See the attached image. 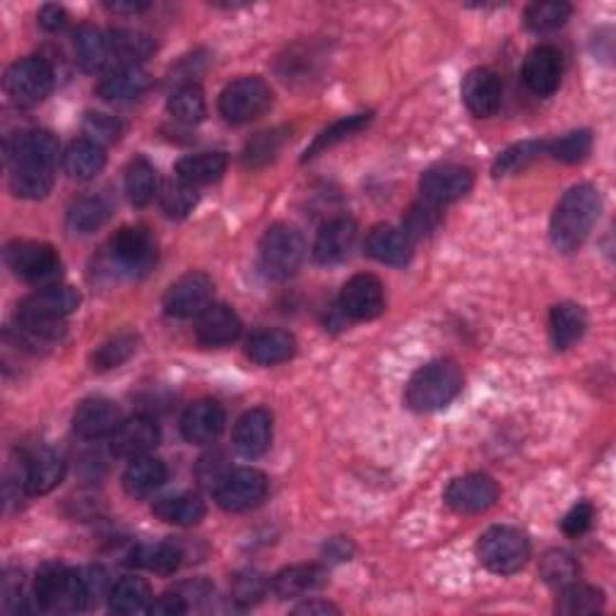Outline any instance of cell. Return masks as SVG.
<instances>
[{
	"mask_svg": "<svg viewBox=\"0 0 616 616\" xmlns=\"http://www.w3.org/2000/svg\"><path fill=\"white\" fill-rule=\"evenodd\" d=\"M359 237V227L352 217H336L318 231L314 243V261L320 265H338L350 258Z\"/></svg>",
	"mask_w": 616,
	"mask_h": 616,
	"instance_id": "44dd1931",
	"label": "cell"
},
{
	"mask_svg": "<svg viewBox=\"0 0 616 616\" xmlns=\"http://www.w3.org/2000/svg\"><path fill=\"white\" fill-rule=\"evenodd\" d=\"M80 294L66 285H51L36 289L18 306V326L38 340H56L63 332V318L77 311Z\"/></svg>",
	"mask_w": 616,
	"mask_h": 616,
	"instance_id": "3957f363",
	"label": "cell"
},
{
	"mask_svg": "<svg viewBox=\"0 0 616 616\" xmlns=\"http://www.w3.org/2000/svg\"><path fill=\"white\" fill-rule=\"evenodd\" d=\"M227 154L224 152H200L190 154L176 162V178L188 186H208L220 182L227 172Z\"/></svg>",
	"mask_w": 616,
	"mask_h": 616,
	"instance_id": "836d02e7",
	"label": "cell"
},
{
	"mask_svg": "<svg viewBox=\"0 0 616 616\" xmlns=\"http://www.w3.org/2000/svg\"><path fill=\"white\" fill-rule=\"evenodd\" d=\"M105 8L116 12V15H138V12L150 10V3H145V0H107Z\"/></svg>",
	"mask_w": 616,
	"mask_h": 616,
	"instance_id": "680465c9",
	"label": "cell"
},
{
	"mask_svg": "<svg viewBox=\"0 0 616 616\" xmlns=\"http://www.w3.org/2000/svg\"><path fill=\"white\" fill-rule=\"evenodd\" d=\"M152 513L162 522L178 525V528H190V525H198L205 518L208 508H205V501L196 494H176L154 501Z\"/></svg>",
	"mask_w": 616,
	"mask_h": 616,
	"instance_id": "d590c367",
	"label": "cell"
},
{
	"mask_svg": "<svg viewBox=\"0 0 616 616\" xmlns=\"http://www.w3.org/2000/svg\"><path fill=\"white\" fill-rule=\"evenodd\" d=\"M602 607H605V593L593 585H581L578 581L561 590V597L557 605L561 614H569V616L597 614Z\"/></svg>",
	"mask_w": 616,
	"mask_h": 616,
	"instance_id": "f6af8a7d",
	"label": "cell"
},
{
	"mask_svg": "<svg viewBox=\"0 0 616 616\" xmlns=\"http://www.w3.org/2000/svg\"><path fill=\"white\" fill-rule=\"evenodd\" d=\"M125 193L135 208H145L157 196V169L145 157H135L125 166Z\"/></svg>",
	"mask_w": 616,
	"mask_h": 616,
	"instance_id": "74e56055",
	"label": "cell"
},
{
	"mask_svg": "<svg viewBox=\"0 0 616 616\" xmlns=\"http://www.w3.org/2000/svg\"><path fill=\"white\" fill-rule=\"evenodd\" d=\"M6 265L24 282H48L58 275L61 258L42 241H12L6 246Z\"/></svg>",
	"mask_w": 616,
	"mask_h": 616,
	"instance_id": "7c38bea8",
	"label": "cell"
},
{
	"mask_svg": "<svg viewBox=\"0 0 616 616\" xmlns=\"http://www.w3.org/2000/svg\"><path fill=\"white\" fill-rule=\"evenodd\" d=\"M462 101L477 119H492L504 105V82L490 68H474L462 80Z\"/></svg>",
	"mask_w": 616,
	"mask_h": 616,
	"instance_id": "d6986e66",
	"label": "cell"
},
{
	"mask_svg": "<svg viewBox=\"0 0 616 616\" xmlns=\"http://www.w3.org/2000/svg\"><path fill=\"white\" fill-rule=\"evenodd\" d=\"M109 42H111V56L119 58L121 66H140V61L152 56L154 51V42L150 38V34L140 30L119 28L109 34Z\"/></svg>",
	"mask_w": 616,
	"mask_h": 616,
	"instance_id": "f35d334b",
	"label": "cell"
},
{
	"mask_svg": "<svg viewBox=\"0 0 616 616\" xmlns=\"http://www.w3.org/2000/svg\"><path fill=\"white\" fill-rule=\"evenodd\" d=\"M160 205L166 217L184 220L198 205V190L196 186H188L184 182H169L160 190Z\"/></svg>",
	"mask_w": 616,
	"mask_h": 616,
	"instance_id": "c3c4849f",
	"label": "cell"
},
{
	"mask_svg": "<svg viewBox=\"0 0 616 616\" xmlns=\"http://www.w3.org/2000/svg\"><path fill=\"white\" fill-rule=\"evenodd\" d=\"M131 566L147 569L160 575H172L184 563V549L176 542H160V544H143L131 551Z\"/></svg>",
	"mask_w": 616,
	"mask_h": 616,
	"instance_id": "8d00e7d4",
	"label": "cell"
},
{
	"mask_svg": "<svg viewBox=\"0 0 616 616\" xmlns=\"http://www.w3.org/2000/svg\"><path fill=\"white\" fill-rule=\"evenodd\" d=\"M364 251L369 258H374L383 265L403 267L413 261L415 243L405 237L403 229H395L391 224H378L369 231Z\"/></svg>",
	"mask_w": 616,
	"mask_h": 616,
	"instance_id": "484cf974",
	"label": "cell"
},
{
	"mask_svg": "<svg viewBox=\"0 0 616 616\" xmlns=\"http://www.w3.org/2000/svg\"><path fill=\"white\" fill-rule=\"evenodd\" d=\"M162 439L157 421L145 415H135L131 419H123L121 427L109 436V451L116 458L135 460L150 455V451L157 448Z\"/></svg>",
	"mask_w": 616,
	"mask_h": 616,
	"instance_id": "e0dca14e",
	"label": "cell"
},
{
	"mask_svg": "<svg viewBox=\"0 0 616 616\" xmlns=\"http://www.w3.org/2000/svg\"><path fill=\"white\" fill-rule=\"evenodd\" d=\"M123 415L116 403L107 397H89L77 405L73 415V431L85 441L107 439L116 429L121 427Z\"/></svg>",
	"mask_w": 616,
	"mask_h": 616,
	"instance_id": "ffe728a7",
	"label": "cell"
},
{
	"mask_svg": "<svg viewBox=\"0 0 616 616\" xmlns=\"http://www.w3.org/2000/svg\"><path fill=\"white\" fill-rule=\"evenodd\" d=\"M573 8L566 0H537L525 10V28L535 34L554 32L569 22Z\"/></svg>",
	"mask_w": 616,
	"mask_h": 616,
	"instance_id": "60d3db41",
	"label": "cell"
},
{
	"mask_svg": "<svg viewBox=\"0 0 616 616\" xmlns=\"http://www.w3.org/2000/svg\"><path fill=\"white\" fill-rule=\"evenodd\" d=\"M267 496V477L255 468H237L224 472L215 484L217 506L227 513L255 508Z\"/></svg>",
	"mask_w": 616,
	"mask_h": 616,
	"instance_id": "8fae6325",
	"label": "cell"
},
{
	"mask_svg": "<svg viewBox=\"0 0 616 616\" xmlns=\"http://www.w3.org/2000/svg\"><path fill=\"white\" fill-rule=\"evenodd\" d=\"M63 477H66V460L51 448H38L24 462L22 486L30 496H44L54 492Z\"/></svg>",
	"mask_w": 616,
	"mask_h": 616,
	"instance_id": "cb8c5ba5",
	"label": "cell"
},
{
	"mask_svg": "<svg viewBox=\"0 0 616 616\" xmlns=\"http://www.w3.org/2000/svg\"><path fill=\"white\" fill-rule=\"evenodd\" d=\"M169 480V470H166L164 460L143 455L131 460V465L123 472V490L131 498H147L157 490H162L164 482Z\"/></svg>",
	"mask_w": 616,
	"mask_h": 616,
	"instance_id": "f546056e",
	"label": "cell"
},
{
	"mask_svg": "<svg viewBox=\"0 0 616 616\" xmlns=\"http://www.w3.org/2000/svg\"><path fill=\"white\" fill-rule=\"evenodd\" d=\"M73 51L75 61L85 73H99L107 68L111 58V42L109 36L92 24H82L73 36Z\"/></svg>",
	"mask_w": 616,
	"mask_h": 616,
	"instance_id": "d6a6232c",
	"label": "cell"
},
{
	"mask_svg": "<svg viewBox=\"0 0 616 616\" xmlns=\"http://www.w3.org/2000/svg\"><path fill=\"white\" fill-rule=\"evenodd\" d=\"M270 581L258 571H241L231 578L229 593L239 607H253L267 595Z\"/></svg>",
	"mask_w": 616,
	"mask_h": 616,
	"instance_id": "f907efd6",
	"label": "cell"
},
{
	"mask_svg": "<svg viewBox=\"0 0 616 616\" xmlns=\"http://www.w3.org/2000/svg\"><path fill=\"white\" fill-rule=\"evenodd\" d=\"M595 520V508L587 504V501H581V504H575L566 516L561 520V528L569 537H578L590 530V525Z\"/></svg>",
	"mask_w": 616,
	"mask_h": 616,
	"instance_id": "11a10c76",
	"label": "cell"
},
{
	"mask_svg": "<svg viewBox=\"0 0 616 616\" xmlns=\"http://www.w3.org/2000/svg\"><path fill=\"white\" fill-rule=\"evenodd\" d=\"M111 217V205L105 198H80L70 205L68 210V229L75 234H92V231L101 229Z\"/></svg>",
	"mask_w": 616,
	"mask_h": 616,
	"instance_id": "ab89813d",
	"label": "cell"
},
{
	"mask_svg": "<svg viewBox=\"0 0 616 616\" xmlns=\"http://www.w3.org/2000/svg\"><path fill=\"white\" fill-rule=\"evenodd\" d=\"M241 318L227 304H210L198 316L196 338L205 346H227L241 336Z\"/></svg>",
	"mask_w": 616,
	"mask_h": 616,
	"instance_id": "d4e9b609",
	"label": "cell"
},
{
	"mask_svg": "<svg viewBox=\"0 0 616 616\" xmlns=\"http://www.w3.org/2000/svg\"><path fill=\"white\" fill-rule=\"evenodd\" d=\"M439 222H441V217H439V212H436L433 205L419 202L407 210L405 220H403V231H405V237L415 243L419 239L431 237L436 227H439Z\"/></svg>",
	"mask_w": 616,
	"mask_h": 616,
	"instance_id": "816d5d0a",
	"label": "cell"
},
{
	"mask_svg": "<svg viewBox=\"0 0 616 616\" xmlns=\"http://www.w3.org/2000/svg\"><path fill=\"white\" fill-rule=\"evenodd\" d=\"M36 20H38V24H42L46 32H58V30H63L68 24V12L63 10L61 6L48 3V6H44L42 10L36 12Z\"/></svg>",
	"mask_w": 616,
	"mask_h": 616,
	"instance_id": "6f0895ef",
	"label": "cell"
},
{
	"mask_svg": "<svg viewBox=\"0 0 616 616\" xmlns=\"http://www.w3.org/2000/svg\"><path fill=\"white\" fill-rule=\"evenodd\" d=\"M166 109H169V113L178 123H186V125H196L205 119V116H208L205 95L196 82L182 85L176 92H172L169 101H166Z\"/></svg>",
	"mask_w": 616,
	"mask_h": 616,
	"instance_id": "7bdbcfd3",
	"label": "cell"
},
{
	"mask_svg": "<svg viewBox=\"0 0 616 616\" xmlns=\"http://www.w3.org/2000/svg\"><path fill=\"white\" fill-rule=\"evenodd\" d=\"M109 258L121 275H147L157 263V241L147 227H121L109 241Z\"/></svg>",
	"mask_w": 616,
	"mask_h": 616,
	"instance_id": "30bf717a",
	"label": "cell"
},
{
	"mask_svg": "<svg viewBox=\"0 0 616 616\" xmlns=\"http://www.w3.org/2000/svg\"><path fill=\"white\" fill-rule=\"evenodd\" d=\"M61 145L54 133L28 131L8 143L10 190L24 200H42L54 188Z\"/></svg>",
	"mask_w": 616,
	"mask_h": 616,
	"instance_id": "6da1fadb",
	"label": "cell"
},
{
	"mask_svg": "<svg viewBox=\"0 0 616 616\" xmlns=\"http://www.w3.org/2000/svg\"><path fill=\"white\" fill-rule=\"evenodd\" d=\"M294 614H306V616H314V614H340V609L336 605H330V602L326 600H308L304 602V605H299L297 609H294Z\"/></svg>",
	"mask_w": 616,
	"mask_h": 616,
	"instance_id": "91938a15",
	"label": "cell"
},
{
	"mask_svg": "<svg viewBox=\"0 0 616 616\" xmlns=\"http://www.w3.org/2000/svg\"><path fill=\"white\" fill-rule=\"evenodd\" d=\"M87 140H92L97 145H111L123 133V123L109 113H87V119L82 123Z\"/></svg>",
	"mask_w": 616,
	"mask_h": 616,
	"instance_id": "f5cc1de1",
	"label": "cell"
},
{
	"mask_svg": "<svg viewBox=\"0 0 616 616\" xmlns=\"http://www.w3.org/2000/svg\"><path fill=\"white\" fill-rule=\"evenodd\" d=\"M472 186H474L472 169L460 164L431 166V169L424 172L419 178L421 200L433 205V208H441V205L465 198L472 190Z\"/></svg>",
	"mask_w": 616,
	"mask_h": 616,
	"instance_id": "4fadbf2b",
	"label": "cell"
},
{
	"mask_svg": "<svg viewBox=\"0 0 616 616\" xmlns=\"http://www.w3.org/2000/svg\"><path fill=\"white\" fill-rule=\"evenodd\" d=\"M258 251L261 267L270 279H289L306 258V241L294 224L277 222L265 229Z\"/></svg>",
	"mask_w": 616,
	"mask_h": 616,
	"instance_id": "52a82bcc",
	"label": "cell"
},
{
	"mask_svg": "<svg viewBox=\"0 0 616 616\" xmlns=\"http://www.w3.org/2000/svg\"><path fill=\"white\" fill-rule=\"evenodd\" d=\"M109 609L116 614L131 616V614H143L152 607V587L145 578L138 575H125L121 581H116L109 590Z\"/></svg>",
	"mask_w": 616,
	"mask_h": 616,
	"instance_id": "e575fe53",
	"label": "cell"
},
{
	"mask_svg": "<svg viewBox=\"0 0 616 616\" xmlns=\"http://www.w3.org/2000/svg\"><path fill=\"white\" fill-rule=\"evenodd\" d=\"M152 87V77L140 66H121L101 77L97 85V97L105 101H133L143 97Z\"/></svg>",
	"mask_w": 616,
	"mask_h": 616,
	"instance_id": "f1b7e54d",
	"label": "cell"
},
{
	"mask_svg": "<svg viewBox=\"0 0 616 616\" xmlns=\"http://www.w3.org/2000/svg\"><path fill=\"white\" fill-rule=\"evenodd\" d=\"M462 385H465V376L458 364L439 359L415 371L407 383L405 403L415 413H439L462 393Z\"/></svg>",
	"mask_w": 616,
	"mask_h": 616,
	"instance_id": "277c9868",
	"label": "cell"
},
{
	"mask_svg": "<svg viewBox=\"0 0 616 616\" xmlns=\"http://www.w3.org/2000/svg\"><path fill=\"white\" fill-rule=\"evenodd\" d=\"M107 166V152L92 140H73L68 150L63 152V169L75 182H92Z\"/></svg>",
	"mask_w": 616,
	"mask_h": 616,
	"instance_id": "1f68e13d",
	"label": "cell"
},
{
	"mask_svg": "<svg viewBox=\"0 0 616 616\" xmlns=\"http://www.w3.org/2000/svg\"><path fill=\"white\" fill-rule=\"evenodd\" d=\"M217 107H220V113L224 116L227 123H251L261 119V116L273 107V89H270V85L258 75L239 77V80L229 82L222 89Z\"/></svg>",
	"mask_w": 616,
	"mask_h": 616,
	"instance_id": "ba28073f",
	"label": "cell"
},
{
	"mask_svg": "<svg viewBox=\"0 0 616 616\" xmlns=\"http://www.w3.org/2000/svg\"><path fill=\"white\" fill-rule=\"evenodd\" d=\"M563 56L557 46L539 44L535 46L522 63V80L537 97L554 95L561 85Z\"/></svg>",
	"mask_w": 616,
	"mask_h": 616,
	"instance_id": "ac0fdd59",
	"label": "cell"
},
{
	"mask_svg": "<svg viewBox=\"0 0 616 616\" xmlns=\"http://www.w3.org/2000/svg\"><path fill=\"white\" fill-rule=\"evenodd\" d=\"M138 350V338L133 332H119V336L109 338L105 344H99L92 354V369L95 371H111L125 364Z\"/></svg>",
	"mask_w": 616,
	"mask_h": 616,
	"instance_id": "7dc6e473",
	"label": "cell"
},
{
	"mask_svg": "<svg viewBox=\"0 0 616 616\" xmlns=\"http://www.w3.org/2000/svg\"><path fill=\"white\" fill-rule=\"evenodd\" d=\"M224 424L227 415L220 403L198 400L186 409L178 427H182V436L190 446H208L220 439Z\"/></svg>",
	"mask_w": 616,
	"mask_h": 616,
	"instance_id": "7402d4cb",
	"label": "cell"
},
{
	"mask_svg": "<svg viewBox=\"0 0 616 616\" xmlns=\"http://www.w3.org/2000/svg\"><path fill=\"white\" fill-rule=\"evenodd\" d=\"M212 301V279L205 273L178 277L164 294V311L172 318H196Z\"/></svg>",
	"mask_w": 616,
	"mask_h": 616,
	"instance_id": "2e32d148",
	"label": "cell"
},
{
	"mask_svg": "<svg viewBox=\"0 0 616 616\" xmlns=\"http://www.w3.org/2000/svg\"><path fill=\"white\" fill-rule=\"evenodd\" d=\"M369 121H371V113H356V116H346V119H342L338 123H332L330 128H326L323 133L316 135L311 147H306L301 162L314 160V157H318L320 152H326L332 145H338V143H342V140L359 133V131H362V128L369 125Z\"/></svg>",
	"mask_w": 616,
	"mask_h": 616,
	"instance_id": "bcb514c9",
	"label": "cell"
},
{
	"mask_svg": "<svg viewBox=\"0 0 616 616\" xmlns=\"http://www.w3.org/2000/svg\"><path fill=\"white\" fill-rule=\"evenodd\" d=\"M282 140H285L282 131L258 133L246 145V150H243V154H241L243 164H246V166H263V164H267L270 160L275 157L277 150L282 147Z\"/></svg>",
	"mask_w": 616,
	"mask_h": 616,
	"instance_id": "db71d44e",
	"label": "cell"
},
{
	"mask_svg": "<svg viewBox=\"0 0 616 616\" xmlns=\"http://www.w3.org/2000/svg\"><path fill=\"white\" fill-rule=\"evenodd\" d=\"M542 154H547V143L544 140H525V143H518L508 147L506 152L498 154V160L494 164V176H513L522 169H528L532 162H537Z\"/></svg>",
	"mask_w": 616,
	"mask_h": 616,
	"instance_id": "ee69618b",
	"label": "cell"
},
{
	"mask_svg": "<svg viewBox=\"0 0 616 616\" xmlns=\"http://www.w3.org/2000/svg\"><path fill=\"white\" fill-rule=\"evenodd\" d=\"M602 212V198L595 186L578 184L563 193L554 208L549 224V237L554 249L561 253H573L585 243Z\"/></svg>",
	"mask_w": 616,
	"mask_h": 616,
	"instance_id": "7a4b0ae2",
	"label": "cell"
},
{
	"mask_svg": "<svg viewBox=\"0 0 616 616\" xmlns=\"http://www.w3.org/2000/svg\"><path fill=\"white\" fill-rule=\"evenodd\" d=\"M273 443V415L265 407H253L234 424V448L243 458H261Z\"/></svg>",
	"mask_w": 616,
	"mask_h": 616,
	"instance_id": "603a6c76",
	"label": "cell"
},
{
	"mask_svg": "<svg viewBox=\"0 0 616 616\" xmlns=\"http://www.w3.org/2000/svg\"><path fill=\"white\" fill-rule=\"evenodd\" d=\"M532 554L530 537L510 525H494L477 539V559L496 575L518 573Z\"/></svg>",
	"mask_w": 616,
	"mask_h": 616,
	"instance_id": "5b68a950",
	"label": "cell"
},
{
	"mask_svg": "<svg viewBox=\"0 0 616 616\" xmlns=\"http://www.w3.org/2000/svg\"><path fill=\"white\" fill-rule=\"evenodd\" d=\"M498 494L501 492L494 477L482 472H472L448 484L443 498L448 508L460 513V516H477V513L490 510L496 504Z\"/></svg>",
	"mask_w": 616,
	"mask_h": 616,
	"instance_id": "5bb4252c",
	"label": "cell"
},
{
	"mask_svg": "<svg viewBox=\"0 0 616 616\" xmlns=\"http://www.w3.org/2000/svg\"><path fill=\"white\" fill-rule=\"evenodd\" d=\"M590 150H593V133L590 131H573L547 143V154H551V157L563 164L583 162Z\"/></svg>",
	"mask_w": 616,
	"mask_h": 616,
	"instance_id": "681fc988",
	"label": "cell"
},
{
	"mask_svg": "<svg viewBox=\"0 0 616 616\" xmlns=\"http://www.w3.org/2000/svg\"><path fill=\"white\" fill-rule=\"evenodd\" d=\"M34 600L46 612H82L87 607L82 571L46 563L34 578Z\"/></svg>",
	"mask_w": 616,
	"mask_h": 616,
	"instance_id": "8992f818",
	"label": "cell"
},
{
	"mask_svg": "<svg viewBox=\"0 0 616 616\" xmlns=\"http://www.w3.org/2000/svg\"><path fill=\"white\" fill-rule=\"evenodd\" d=\"M56 75L44 58L28 56L12 63L6 73V92L20 109H32L54 92Z\"/></svg>",
	"mask_w": 616,
	"mask_h": 616,
	"instance_id": "9c48e42d",
	"label": "cell"
},
{
	"mask_svg": "<svg viewBox=\"0 0 616 616\" xmlns=\"http://www.w3.org/2000/svg\"><path fill=\"white\" fill-rule=\"evenodd\" d=\"M186 612H188L186 595L182 593V590H176V593H166V595H162V597L154 600L147 614H157V616H178V614H186Z\"/></svg>",
	"mask_w": 616,
	"mask_h": 616,
	"instance_id": "9f6ffc18",
	"label": "cell"
},
{
	"mask_svg": "<svg viewBox=\"0 0 616 616\" xmlns=\"http://www.w3.org/2000/svg\"><path fill=\"white\" fill-rule=\"evenodd\" d=\"M340 311L352 320H374L385 311V289L376 275H354L340 292Z\"/></svg>",
	"mask_w": 616,
	"mask_h": 616,
	"instance_id": "9a60e30c",
	"label": "cell"
},
{
	"mask_svg": "<svg viewBox=\"0 0 616 616\" xmlns=\"http://www.w3.org/2000/svg\"><path fill=\"white\" fill-rule=\"evenodd\" d=\"M326 583H328L326 569L316 566V563H297V566L282 569L273 578V583H270V590H273L279 600H299L311 593H318Z\"/></svg>",
	"mask_w": 616,
	"mask_h": 616,
	"instance_id": "4316f807",
	"label": "cell"
},
{
	"mask_svg": "<svg viewBox=\"0 0 616 616\" xmlns=\"http://www.w3.org/2000/svg\"><path fill=\"white\" fill-rule=\"evenodd\" d=\"M297 354V338L287 330H258L246 342V356L258 366L285 364Z\"/></svg>",
	"mask_w": 616,
	"mask_h": 616,
	"instance_id": "83f0119b",
	"label": "cell"
},
{
	"mask_svg": "<svg viewBox=\"0 0 616 616\" xmlns=\"http://www.w3.org/2000/svg\"><path fill=\"white\" fill-rule=\"evenodd\" d=\"M585 330H587V314L583 306H578L573 301H563L551 308L549 336L554 350L559 352L571 350V346L585 336Z\"/></svg>",
	"mask_w": 616,
	"mask_h": 616,
	"instance_id": "4dcf8cb0",
	"label": "cell"
},
{
	"mask_svg": "<svg viewBox=\"0 0 616 616\" xmlns=\"http://www.w3.org/2000/svg\"><path fill=\"white\" fill-rule=\"evenodd\" d=\"M578 573H581V566H578L575 557L566 549H549L547 554L539 559V578H542L549 587H569L578 581Z\"/></svg>",
	"mask_w": 616,
	"mask_h": 616,
	"instance_id": "b9f144b4",
	"label": "cell"
}]
</instances>
